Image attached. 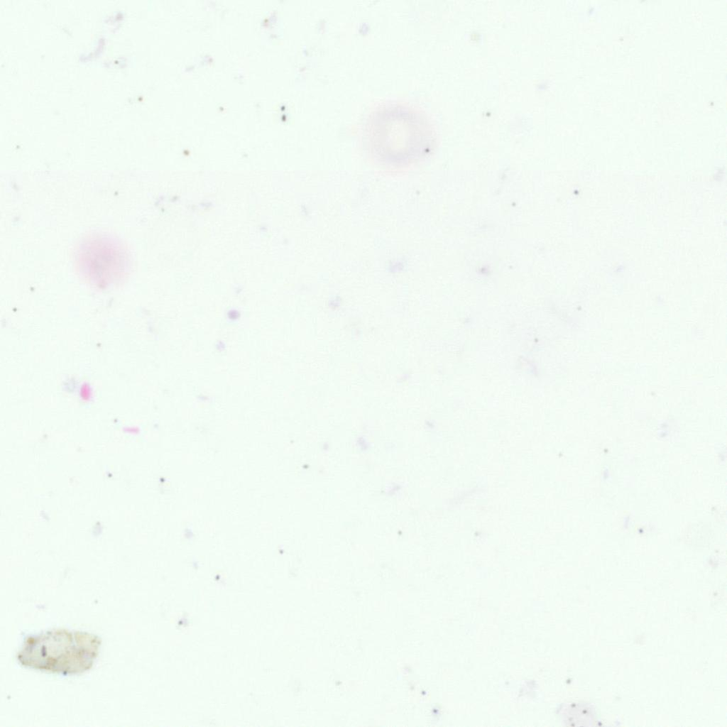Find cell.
Returning a JSON list of instances; mask_svg holds the SVG:
<instances>
[{"label": "cell", "mask_w": 727, "mask_h": 727, "mask_svg": "<svg viewBox=\"0 0 727 727\" xmlns=\"http://www.w3.org/2000/svg\"><path fill=\"white\" fill-rule=\"evenodd\" d=\"M76 265L85 279L106 285L126 275L131 261L129 253L119 241L106 236H94L80 244Z\"/></svg>", "instance_id": "3957f363"}, {"label": "cell", "mask_w": 727, "mask_h": 727, "mask_svg": "<svg viewBox=\"0 0 727 727\" xmlns=\"http://www.w3.org/2000/svg\"><path fill=\"white\" fill-rule=\"evenodd\" d=\"M370 147L382 157L410 160L427 153L435 143L430 121L420 111L402 104L376 109L366 124Z\"/></svg>", "instance_id": "6da1fadb"}, {"label": "cell", "mask_w": 727, "mask_h": 727, "mask_svg": "<svg viewBox=\"0 0 727 727\" xmlns=\"http://www.w3.org/2000/svg\"><path fill=\"white\" fill-rule=\"evenodd\" d=\"M101 639L82 631L56 629L27 636L16 659L23 667L63 676L89 670L97 657Z\"/></svg>", "instance_id": "7a4b0ae2"}]
</instances>
